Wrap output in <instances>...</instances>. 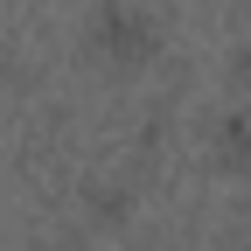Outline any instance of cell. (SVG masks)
Wrapping results in <instances>:
<instances>
[{
  "mask_svg": "<svg viewBox=\"0 0 251 251\" xmlns=\"http://www.w3.org/2000/svg\"><path fill=\"white\" fill-rule=\"evenodd\" d=\"M105 42H112L119 56H140V49H147V21L126 14V7H112V14H105Z\"/></svg>",
  "mask_w": 251,
  "mask_h": 251,
  "instance_id": "1",
  "label": "cell"
}]
</instances>
